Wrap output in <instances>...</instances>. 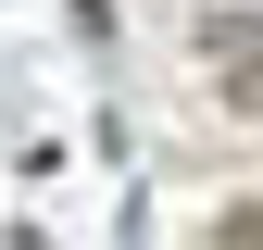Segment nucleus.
Wrapping results in <instances>:
<instances>
[{"instance_id": "f257e3e1", "label": "nucleus", "mask_w": 263, "mask_h": 250, "mask_svg": "<svg viewBox=\"0 0 263 250\" xmlns=\"http://www.w3.org/2000/svg\"><path fill=\"white\" fill-rule=\"evenodd\" d=\"M226 100H238V113H263V38H251V62H226Z\"/></svg>"}, {"instance_id": "f03ea898", "label": "nucleus", "mask_w": 263, "mask_h": 250, "mask_svg": "<svg viewBox=\"0 0 263 250\" xmlns=\"http://www.w3.org/2000/svg\"><path fill=\"white\" fill-rule=\"evenodd\" d=\"M213 250H263V200H238V213H226V225H213Z\"/></svg>"}, {"instance_id": "7ed1b4c3", "label": "nucleus", "mask_w": 263, "mask_h": 250, "mask_svg": "<svg viewBox=\"0 0 263 250\" xmlns=\"http://www.w3.org/2000/svg\"><path fill=\"white\" fill-rule=\"evenodd\" d=\"M0 250H50V238H38V225H13V238H0Z\"/></svg>"}]
</instances>
